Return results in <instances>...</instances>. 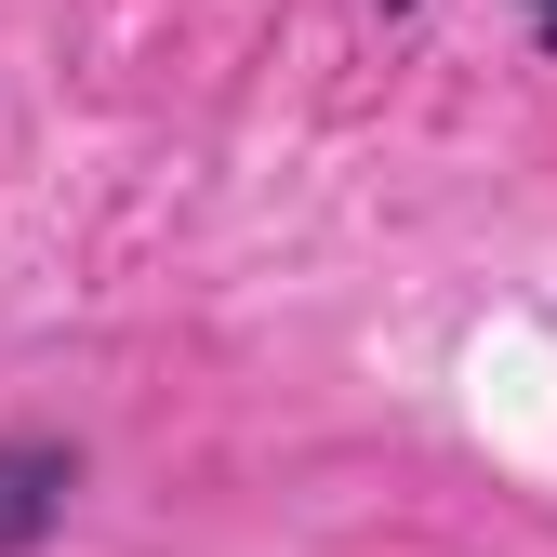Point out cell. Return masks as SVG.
Here are the masks:
<instances>
[{
  "label": "cell",
  "instance_id": "1",
  "mask_svg": "<svg viewBox=\"0 0 557 557\" xmlns=\"http://www.w3.org/2000/svg\"><path fill=\"white\" fill-rule=\"evenodd\" d=\"M81 505V451L66 438H0V557H40Z\"/></svg>",
  "mask_w": 557,
  "mask_h": 557
},
{
  "label": "cell",
  "instance_id": "2",
  "mask_svg": "<svg viewBox=\"0 0 557 557\" xmlns=\"http://www.w3.org/2000/svg\"><path fill=\"white\" fill-rule=\"evenodd\" d=\"M531 40H544V53H557V0H531Z\"/></svg>",
  "mask_w": 557,
  "mask_h": 557
},
{
  "label": "cell",
  "instance_id": "3",
  "mask_svg": "<svg viewBox=\"0 0 557 557\" xmlns=\"http://www.w3.org/2000/svg\"><path fill=\"white\" fill-rule=\"evenodd\" d=\"M385 14H411V0H385Z\"/></svg>",
  "mask_w": 557,
  "mask_h": 557
}]
</instances>
